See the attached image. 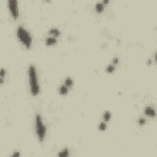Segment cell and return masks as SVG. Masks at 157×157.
I'll use <instances>...</instances> for the list:
<instances>
[{"label": "cell", "instance_id": "e0dca14e", "mask_svg": "<svg viewBox=\"0 0 157 157\" xmlns=\"http://www.w3.org/2000/svg\"><path fill=\"white\" fill-rule=\"evenodd\" d=\"M9 157H21V151H18V150H16V151H14L11 155H10Z\"/></svg>", "mask_w": 157, "mask_h": 157}, {"label": "cell", "instance_id": "6da1fadb", "mask_svg": "<svg viewBox=\"0 0 157 157\" xmlns=\"http://www.w3.org/2000/svg\"><path fill=\"white\" fill-rule=\"evenodd\" d=\"M28 85H29V91H31L32 96H38L41 92V86H39V80H38V72L37 68L31 64L28 66Z\"/></svg>", "mask_w": 157, "mask_h": 157}, {"label": "cell", "instance_id": "ac0fdd59", "mask_svg": "<svg viewBox=\"0 0 157 157\" xmlns=\"http://www.w3.org/2000/svg\"><path fill=\"white\" fill-rule=\"evenodd\" d=\"M111 64H113L114 66H117L118 64H119V58H118V57H114V58H113V60H112V63H111Z\"/></svg>", "mask_w": 157, "mask_h": 157}, {"label": "cell", "instance_id": "3957f363", "mask_svg": "<svg viewBox=\"0 0 157 157\" xmlns=\"http://www.w3.org/2000/svg\"><path fill=\"white\" fill-rule=\"evenodd\" d=\"M34 130H36V135L38 141H44L47 135V126L44 123L43 118L41 114H36V119H34Z\"/></svg>", "mask_w": 157, "mask_h": 157}, {"label": "cell", "instance_id": "9a60e30c", "mask_svg": "<svg viewBox=\"0 0 157 157\" xmlns=\"http://www.w3.org/2000/svg\"><path fill=\"white\" fill-rule=\"evenodd\" d=\"M107 126H108V124H107V123H104V122H101L100 124H98V130H101V131H104V130L107 129Z\"/></svg>", "mask_w": 157, "mask_h": 157}, {"label": "cell", "instance_id": "277c9868", "mask_svg": "<svg viewBox=\"0 0 157 157\" xmlns=\"http://www.w3.org/2000/svg\"><path fill=\"white\" fill-rule=\"evenodd\" d=\"M8 8H9V11H10V14H11V16L14 18H18L20 10H18V3L16 1V0H9Z\"/></svg>", "mask_w": 157, "mask_h": 157}, {"label": "cell", "instance_id": "8fae6325", "mask_svg": "<svg viewBox=\"0 0 157 157\" xmlns=\"http://www.w3.org/2000/svg\"><path fill=\"white\" fill-rule=\"evenodd\" d=\"M63 85H65L69 90L74 86V80H72V77H70V76H68V77H65V80H64V82H63Z\"/></svg>", "mask_w": 157, "mask_h": 157}, {"label": "cell", "instance_id": "9c48e42d", "mask_svg": "<svg viewBox=\"0 0 157 157\" xmlns=\"http://www.w3.org/2000/svg\"><path fill=\"white\" fill-rule=\"evenodd\" d=\"M69 91H70V90H69L65 85H63V83L58 87V92H59V95H60V96H66L69 93Z\"/></svg>", "mask_w": 157, "mask_h": 157}, {"label": "cell", "instance_id": "7a4b0ae2", "mask_svg": "<svg viewBox=\"0 0 157 157\" xmlns=\"http://www.w3.org/2000/svg\"><path fill=\"white\" fill-rule=\"evenodd\" d=\"M16 36L17 39L20 41V43L26 48V49H31L32 47V36L31 33L28 32L27 28H25L23 26H18L16 29Z\"/></svg>", "mask_w": 157, "mask_h": 157}, {"label": "cell", "instance_id": "52a82bcc", "mask_svg": "<svg viewBox=\"0 0 157 157\" xmlns=\"http://www.w3.org/2000/svg\"><path fill=\"white\" fill-rule=\"evenodd\" d=\"M48 36L58 39V38H59V36H60V29L57 28V27H52V28H49V31H48Z\"/></svg>", "mask_w": 157, "mask_h": 157}, {"label": "cell", "instance_id": "ba28073f", "mask_svg": "<svg viewBox=\"0 0 157 157\" xmlns=\"http://www.w3.org/2000/svg\"><path fill=\"white\" fill-rule=\"evenodd\" d=\"M57 157H70V150H69L68 147H64V149H61L58 152Z\"/></svg>", "mask_w": 157, "mask_h": 157}, {"label": "cell", "instance_id": "5b68a950", "mask_svg": "<svg viewBox=\"0 0 157 157\" xmlns=\"http://www.w3.org/2000/svg\"><path fill=\"white\" fill-rule=\"evenodd\" d=\"M109 4V0H103V1H98V3H96V5H95V10L97 12H102L103 10H104V8H106V5H108Z\"/></svg>", "mask_w": 157, "mask_h": 157}, {"label": "cell", "instance_id": "4fadbf2b", "mask_svg": "<svg viewBox=\"0 0 157 157\" xmlns=\"http://www.w3.org/2000/svg\"><path fill=\"white\" fill-rule=\"evenodd\" d=\"M111 117H112V113L109 111H106L104 113H103V115H102V122H104L108 124V122L111 120Z\"/></svg>", "mask_w": 157, "mask_h": 157}, {"label": "cell", "instance_id": "30bf717a", "mask_svg": "<svg viewBox=\"0 0 157 157\" xmlns=\"http://www.w3.org/2000/svg\"><path fill=\"white\" fill-rule=\"evenodd\" d=\"M44 42H46L47 46H55V44L58 43V39H57V38H53V37L47 36V37H46V39H44Z\"/></svg>", "mask_w": 157, "mask_h": 157}, {"label": "cell", "instance_id": "2e32d148", "mask_svg": "<svg viewBox=\"0 0 157 157\" xmlns=\"http://www.w3.org/2000/svg\"><path fill=\"white\" fill-rule=\"evenodd\" d=\"M137 124H139L140 126H144L146 124V117H140L139 120H137Z\"/></svg>", "mask_w": 157, "mask_h": 157}, {"label": "cell", "instance_id": "5bb4252c", "mask_svg": "<svg viewBox=\"0 0 157 157\" xmlns=\"http://www.w3.org/2000/svg\"><path fill=\"white\" fill-rule=\"evenodd\" d=\"M115 68H117V66H114L113 64H109V65L106 66V72H108V74L114 72V71H115Z\"/></svg>", "mask_w": 157, "mask_h": 157}, {"label": "cell", "instance_id": "8992f818", "mask_svg": "<svg viewBox=\"0 0 157 157\" xmlns=\"http://www.w3.org/2000/svg\"><path fill=\"white\" fill-rule=\"evenodd\" d=\"M155 115H156V113H155L154 106L145 107V117H147V118H155Z\"/></svg>", "mask_w": 157, "mask_h": 157}, {"label": "cell", "instance_id": "7c38bea8", "mask_svg": "<svg viewBox=\"0 0 157 157\" xmlns=\"http://www.w3.org/2000/svg\"><path fill=\"white\" fill-rule=\"evenodd\" d=\"M5 77H6V69L0 68V85H3L5 82Z\"/></svg>", "mask_w": 157, "mask_h": 157}]
</instances>
